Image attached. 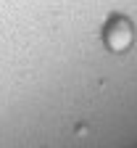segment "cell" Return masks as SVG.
I'll list each match as a JSON object with an SVG mask.
<instances>
[{
	"instance_id": "1",
	"label": "cell",
	"mask_w": 137,
	"mask_h": 148,
	"mask_svg": "<svg viewBox=\"0 0 137 148\" xmlns=\"http://www.w3.org/2000/svg\"><path fill=\"white\" fill-rule=\"evenodd\" d=\"M132 40V27L124 21V18H113V21L106 27V42L113 50H124Z\"/></svg>"
}]
</instances>
